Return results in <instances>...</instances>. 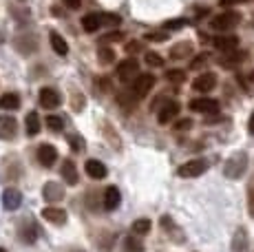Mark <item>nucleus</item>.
I'll list each match as a JSON object with an SVG mask.
<instances>
[{"instance_id":"f257e3e1","label":"nucleus","mask_w":254,"mask_h":252,"mask_svg":"<svg viewBox=\"0 0 254 252\" xmlns=\"http://www.w3.org/2000/svg\"><path fill=\"white\" fill-rule=\"evenodd\" d=\"M246 171H248V155L243 151L232 153L223 164V175L228 179H241Z\"/></svg>"},{"instance_id":"f03ea898","label":"nucleus","mask_w":254,"mask_h":252,"mask_svg":"<svg viewBox=\"0 0 254 252\" xmlns=\"http://www.w3.org/2000/svg\"><path fill=\"white\" fill-rule=\"evenodd\" d=\"M239 22H241L239 11H221L219 16H214L210 20V29H214V31H230Z\"/></svg>"},{"instance_id":"7ed1b4c3","label":"nucleus","mask_w":254,"mask_h":252,"mask_svg":"<svg viewBox=\"0 0 254 252\" xmlns=\"http://www.w3.org/2000/svg\"><path fill=\"white\" fill-rule=\"evenodd\" d=\"M208 171V162L206 159H201V157H197V159H190V162H186L179 166V171H177V175L179 177H199V175H203V173Z\"/></svg>"},{"instance_id":"20e7f679","label":"nucleus","mask_w":254,"mask_h":252,"mask_svg":"<svg viewBox=\"0 0 254 252\" xmlns=\"http://www.w3.org/2000/svg\"><path fill=\"white\" fill-rule=\"evenodd\" d=\"M155 86V75H150V73H141L137 80H135V84H133V89H130V95H133L135 100H141V98H146L148 95V91Z\"/></svg>"},{"instance_id":"39448f33","label":"nucleus","mask_w":254,"mask_h":252,"mask_svg":"<svg viewBox=\"0 0 254 252\" xmlns=\"http://www.w3.org/2000/svg\"><path fill=\"white\" fill-rule=\"evenodd\" d=\"M117 77H120L122 82H133V80H137L139 77V64H137V60H124V62H120L117 64Z\"/></svg>"},{"instance_id":"423d86ee","label":"nucleus","mask_w":254,"mask_h":252,"mask_svg":"<svg viewBox=\"0 0 254 252\" xmlns=\"http://www.w3.org/2000/svg\"><path fill=\"white\" fill-rule=\"evenodd\" d=\"M179 111H182V106H179L177 100H166L162 104V109H159V113H157L159 124H170L179 115Z\"/></svg>"},{"instance_id":"0eeeda50","label":"nucleus","mask_w":254,"mask_h":252,"mask_svg":"<svg viewBox=\"0 0 254 252\" xmlns=\"http://www.w3.org/2000/svg\"><path fill=\"white\" fill-rule=\"evenodd\" d=\"M18 133V122L13 115H0V139H13Z\"/></svg>"},{"instance_id":"6e6552de","label":"nucleus","mask_w":254,"mask_h":252,"mask_svg":"<svg viewBox=\"0 0 254 252\" xmlns=\"http://www.w3.org/2000/svg\"><path fill=\"white\" fill-rule=\"evenodd\" d=\"M190 111H194V113H217L219 102L212 98H197L190 102Z\"/></svg>"},{"instance_id":"1a4fd4ad","label":"nucleus","mask_w":254,"mask_h":252,"mask_svg":"<svg viewBox=\"0 0 254 252\" xmlns=\"http://www.w3.org/2000/svg\"><path fill=\"white\" fill-rule=\"evenodd\" d=\"M214 86H217V75L214 73H201L199 77H194L192 82V89L197 93H210Z\"/></svg>"},{"instance_id":"9d476101","label":"nucleus","mask_w":254,"mask_h":252,"mask_svg":"<svg viewBox=\"0 0 254 252\" xmlns=\"http://www.w3.org/2000/svg\"><path fill=\"white\" fill-rule=\"evenodd\" d=\"M42 217L49 221V224H56V226H64L69 215H66L64 208H58V206H49L42 210Z\"/></svg>"},{"instance_id":"9b49d317","label":"nucleus","mask_w":254,"mask_h":252,"mask_svg":"<svg viewBox=\"0 0 254 252\" xmlns=\"http://www.w3.org/2000/svg\"><path fill=\"white\" fill-rule=\"evenodd\" d=\"M38 162H40L45 168L53 166V164L58 162V148L51 146V144H42V146L38 148Z\"/></svg>"},{"instance_id":"f8f14e48","label":"nucleus","mask_w":254,"mask_h":252,"mask_svg":"<svg viewBox=\"0 0 254 252\" xmlns=\"http://www.w3.org/2000/svg\"><path fill=\"white\" fill-rule=\"evenodd\" d=\"M2 206L7 208V210H18V208L22 206V192L18 190V188H7V190L2 192Z\"/></svg>"},{"instance_id":"ddd939ff","label":"nucleus","mask_w":254,"mask_h":252,"mask_svg":"<svg viewBox=\"0 0 254 252\" xmlns=\"http://www.w3.org/2000/svg\"><path fill=\"white\" fill-rule=\"evenodd\" d=\"M42 197L49 203H56L64 197V188H60V184H56V182H47L45 188H42Z\"/></svg>"},{"instance_id":"4468645a","label":"nucleus","mask_w":254,"mask_h":252,"mask_svg":"<svg viewBox=\"0 0 254 252\" xmlns=\"http://www.w3.org/2000/svg\"><path fill=\"white\" fill-rule=\"evenodd\" d=\"M212 45L217 47L219 51L230 53V51H237L239 49V38L237 36H217L212 40Z\"/></svg>"},{"instance_id":"2eb2a0df","label":"nucleus","mask_w":254,"mask_h":252,"mask_svg":"<svg viewBox=\"0 0 254 252\" xmlns=\"http://www.w3.org/2000/svg\"><path fill=\"white\" fill-rule=\"evenodd\" d=\"M232 252H250V241H248L246 228H237L232 237Z\"/></svg>"},{"instance_id":"dca6fc26","label":"nucleus","mask_w":254,"mask_h":252,"mask_svg":"<svg viewBox=\"0 0 254 252\" xmlns=\"http://www.w3.org/2000/svg\"><path fill=\"white\" fill-rule=\"evenodd\" d=\"M40 104L45 106L47 111L58 109V106H60V95H58L53 89H49V86H45V89H40Z\"/></svg>"},{"instance_id":"f3484780","label":"nucleus","mask_w":254,"mask_h":252,"mask_svg":"<svg viewBox=\"0 0 254 252\" xmlns=\"http://www.w3.org/2000/svg\"><path fill=\"white\" fill-rule=\"evenodd\" d=\"M20 239L24 244H33L38 239V228L33 224V219H24L20 226Z\"/></svg>"},{"instance_id":"a211bd4d","label":"nucleus","mask_w":254,"mask_h":252,"mask_svg":"<svg viewBox=\"0 0 254 252\" xmlns=\"http://www.w3.org/2000/svg\"><path fill=\"white\" fill-rule=\"evenodd\" d=\"M120 201H122L120 190H117L115 186L106 188V190H104V208H106V210H115V208L120 206Z\"/></svg>"},{"instance_id":"6ab92c4d","label":"nucleus","mask_w":254,"mask_h":252,"mask_svg":"<svg viewBox=\"0 0 254 252\" xmlns=\"http://www.w3.org/2000/svg\"><path fill=\"white\" fill-rule=\"evenodd\" d=\"M86 173H89V177H93V179H104L106 166L100 159H89V162H86Z\"/></svg>"},{"instance_id":"aec40b11","label":"nucleus","mask_w":254,"mask_h":252,"mask_svg":"<svg viewBox=\"0 0 254 252\" xmlns=\"http://www.w3.org/2000/svg\"><path fill=\"white\" fill-rule=\"evenodd\" d=\"M246 56L248 53L246 51H230V53H226V56L221 58V66H226V69H230V66H237V64H241L243 60H246Z\"/></svg>"},{"instance_id":"412c9836","label":"nucleus","mask_w":254,"mask_h":252,"mask_svg":"<svg viewBox=\"0 0 254 252\" xmlns=\"http://www.w3.org/2000/svg\"><path fill=\"white\" fill-rule=\"evenodd\" d=\"M100 27H102L100 13H86V16L82 18V29H84L86 33H95Z\"/></svg>"},{"instance_id":"4be33fe9","label":"nucleus","mask_w":254,"mask_h":252,"mask_svg":"<svg viewBox=\"0 0 254 252\" xmlns=\"http://www.w3.org/2000/svg\"><path fill=\"white\" fill-rule=\"evenodd\" d=\"M192 56V42H179L170 49V58L173 60H182V58H188Z\"/></svg>"},{"instance_id":"5701e85b","label":"nucleus","mask_w":254,"mask_h":252,"mask_svg":"<svg viewBox=\"0 0 254 252\" xmlns=\"http://www.w3.org/2000/svg\"><path fill=\"white\" fill-rule=\"evenodd\" d=\"M62 177H64V182L69 184V186H75L77 184V171H75V164H73L71 159H66V162L62 164Z\"/></svg>"},{"instance_id":"b1692460","label":"nucleus","mask_w":254,"mask_h":252,"mask_svg":"<svg viewBox=\"0 0 254 252\" xmlns=\"http://www.w3.org/2000/svg\"><path fill=\"white\" fill-rule=\"evenodd\" d=\"M18 106H20V95H18V93H4L2 98H0V109L16 111Z\"/></svg>"},{"instance_id":"393cba45","label":"nucleus","mask_w":254,"mask_h":252,"mask_svg":"<svg viewBox=\"0 0 254 252\" xmlns=\"http://www.w3.org/2000/svg\"><path fill=\"white\" fill-rule=\"evenodd\" d=\"M51 47H53V51H56L58 56H66V53H69V45H66V40L56 31L51 33Z\"/></svg>"},{"instance_id":"a878e982","label":"nucleus","mask_w":254,"mask_h":252,"mask_svg":"<svg viewBox=\"0 0 254 252\" xmlns=\"http://www.w3.org/2000/svg\"><path fill=\"white\" fill-rule=\"evenodd\" d=\"M150 228H153V224H150V219H135L133 226H130V232H133L135 237H144L150 232Z\"/></svg>"},{"instance_id":"bb28decb","label":"nucleus","mask_w":254,"mask_h":252,"mask_svg":"<svg viewBox=\"0 0 254 252\" xmlns=\"http://www.w3.org/2000/svg\"><path fill=\"white\" fill-rule=\"evenodd\" d=\"M24 126H27V133L31 135V137L40 133V118H38V113H33L31 111V113L24 118Z\"/></svg>"},{"instance_id":"cd10ccee","label":"nucleus","mask_w":254,"mask_h":252,"mask_svg":"<svg viewBox=\"0 0 254 252\" xmlns=\"http://www.w3.org/2000/svg\"><path fill=\"white\" fill-rule=\"evenodd\" d=\"M124 250L126 252H144V244L139 241V237H126L124 239Z\"/></svg>"},{"instance_id":"c85d7f7f","label":"nucleus","mask_w":254,"mask_h":252,"mask_svg":"<svg viewBox=\"0 0 254 252\" xmlns=\"http://www.w3.org/2000/svg\"><path fill=\"white\" fill-rule=\"evenodd\" d=\"M164 77L168 82H173V84H182V82H186V71H182V69H168L164 73Z\"/></svg>"},{"instance_id":"c756f323","label":"nucleus","mask_w":254,"mask_h":252,"mask_svg":"<svg viewBox=\"0 0 254 252\" xmlns=\"http://www.w3.org/2000/svg\"><path fill=\"white\" fill-rule=\"evenodd\" d=\"M97 58H100L102 64H113V62H115L113 49H109V47H102V45H100V49H97Z\"/></svg>"},{"instance_id":"7c9ffc66","label":"nucleus","mask_w":254,"mask_h":252,"mask_svg":"<svg viewBox=\"0 0 254 252\" xmlns=\"http://www.w3.org/2000/svg\"><path fill=\"white\" fill-rule=\"evenodd\" d=\"M100 20H102V27H120L122 25V18L117 13H100Z\"/></svg>"},{"instance_id":"2f4dec72","label":"nucleus","mask_w":254,"mask_h":252,"mask_svg":"<svg viewBox=\"0 0 254 252\" xmlns=\"http://www.w3.org/2000/svg\"><path fill=\"white\" fill-rule=\"evenodd\" d=\"M186 25H188V22H186L184 18H175V20H166L164 25H162V29L168 33V31H179V29L186 27Z\"/></svg>"},{"instance_id":"473e14b6","label":"nucleus","mask_w":254,"mask_h":252,"mask_svg":"<svg viewBox=\"0 0 254 252\" xmlns=\"http://www.w3.org/2000/svg\"><path fill=\"white\" fill-rule=\"evenodd\" d=\"M47 128L49 130H62L64 128V120L60 115H49L47 118Z\"/></svg>"},{"instance_id":"72a5a7b5","label":"nucleus","mask_w":254,"mask_h":252,"mask_svg":"<svg viewBox=\"0 0 254 252\" xmlns=\"http://www.w3.org/2000/svg\"><path fill=\"white\" fill-rule=\"evenodd\" d=\"M144 60H146V64H150V66H164V58L159 56V53H155V51L146 53Z\"/></svg>"},{"instance_id":"f704fd0d","label":"nucleus","mask_w":254,"mask_h":252,"mask_svg":"<svg viewBox=\"0 0 254 252\" xmlns=\"http://www.w3.org/2000/svg\"><path fill=\"white\" fill-rule=\"evenodd\" d=\"M210 60V56L208 53H199V56H194L192 60H190V69H201L203 64Z\"/></svg>"},{"instance_id":"c9c22d12","label":"nucleus","mask_w":254,"mask_h":252,"mask_svg":"<svg viewBox=\"0 0 254 252\" xmlns=\"http://www.w3.org/2000/svg\"><path fill=\"white\" fill-rule=\"evenodd\" d=\"M166 38H168V33H166V31H155V33H146V40H150V42H164Z\"/></svg>"},{"instance_id":"e433bc0d","label":"nucleus","mask_w":254,"mask_h":252,"mask_svg":"<svg viewBox=\"0 0 254 252\" xmlns=\"http://www.w3.org/2000/svg\"><path fill=\"white\" fill-rule=\"evenodd\" d=\"M124 38V33L117 29V31H113V33H106V36H102V42H113V40H122Z\"/></svg>"},{"instance_id":"4c0bfd02","label":"nucleus","mask_w":254,"mask_h":252,"mask_svg":"<svg viewBox=\"0 0 254 252\" xmlns=\"http://www.w3.org/2000/svg\"><path fill=\"white\" fill-rule=\"evenodd\" d=\"M192 126V120L186 118V120H179V122H175V130H186Z\"/></svg>"},{"instance_id":"58836bf2","label":"nucleus","mask_w":254,"mask_h":252,"mask_svg":"<svg viewBox=\"0 0 254 252\" xmlns=\"http://www.w3.org/2000/svg\"><path fill=\"white\" fill-rule=\"evenodd\" d=\"M248 210H250V217H254V186L248 190Z\"/></svg>"},{"instance_id":"ea45409f","label":"nucleus","mask_w":254,"mask_h":252,"mask_svg":"<svg viewBox=\"0 0 254 252\" xmlns=\"http://www.w3.org/2000/svg\"><path fill=\"white\" fill-rule=\"evenodd\" d=\"M141 49V45H139V42H128V45H126V53H130V56H133V53H137Z\"/></svg>"},{"instance_id":"a19ab883","label":"nucleus","mask_w":254,"mask_h":252,"mask_svg":"<svg viewBox=\"0 0 254 252\" xmlns=\"http://www.w3.org/2000/svg\"><path fill=\"white\" fill-rule=\"evenodd\" d=\"M64 4L69 9H80V4H82V0H64Z\"/></svg>"},{"instance_id":"79ce46f5","label":"nucleus","mask_w":254,"mask_h":252,"mask_svg":"<svg viewBox=\"0 0 254 252\" xmlns=\"http://www.w3.org/2000/svg\"><path fill=\"white\" fill-rule=\"evenodd\" d=\"M71 144H73V148H84V142H82V139H77L75 135L71 137Z\"/></svg>"},{"instance_id":"37998d69","label":"nucleus","mask_w":254,"mask_h":252,"mask_svg":"<svg viewBox=\"0 0 254 252\" xmlns=\"http://www.w3.org/2000/svg\"><path fill=\"white\" fill-rule=\"evenodd\" d=\"M237 2H246V0H221V7H228V4H237Z\"/></svg>"},{"instance_id":"c03bdc74","label":"nucleus","mask_w":254,"mask_h":252,"mask_svg":"<svg viewBox=\"0 0 254 252\" xmlns=\"http://www.w3.org/2000/svg\"><path fill=\"white\" fill-rule=\"evenodd\" d=\"M248 130L254 135V111H252V118H250V124H248Z\"/></svg>"},{"instance_id":"a18cd8bd","label":"nucleus","mask_w":254,"mask_h":252,"mask_svg":"<svg viewBox=\"0 0 254 252\" xmlns=\"http://www.w3.org/2000/svg\"><path fill=\"white\" fill-rule=\"evenodd\" d=\"M0 252H7V250H4V248H0Z\"/></svg>"}]
</instances>
